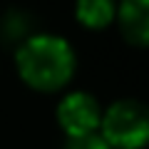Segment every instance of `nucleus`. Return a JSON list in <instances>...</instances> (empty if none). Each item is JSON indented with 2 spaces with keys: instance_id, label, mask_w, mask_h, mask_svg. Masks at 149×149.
<instances>
[{
  "instance_id": "1",
  "label": "nucleus",
  "mask_w": 149,
  "mask_h": 149,
  "mask_svg": "<svg viewBox=\"0 0 149 149\" xmlns=\"http://www.w3.org/2000/svg\"><path fill=\"white\" fill-rule=\"evenodd\" d=\"M17 74L37 92H57L72 80L77 57L72 45L60 35L40 32L22 40L15 52Z\"/></svg>"
},
{
  "instance_id": "2",
  "label": "nucleus",
  "mask_w": 149,
  "mask_h": 149,
  "mask_svg": "<svg viewBox=\"0 0 149 149\" xmlns=\"http://www.w3.org/2000/svg\"><path fill=\"white\" fill-rule=\"evenodd\" d=\"M100 137L112 149L149 147V107L137 100H119L102 109Z\"/></svg>"
},
{
  "instance_id": "3",
  "label": "nucleus",
  "mask_w": 149,
  "mask_h": 149,
  "mask_svg": "<svg viewBox=\"0 0 149 149\" xmlns=\"http://www.w3.org/2000/svg\"><path fill=\"white\" fill-rule=\"evenodd\" d=\"M100 119L102 107L90 92H70L57 104V124L67 134V139L100 132Z\"/></svg>"
},
{
  "instance_id": "4",
  "label": "nucleus",
  "mask_w": 149,
  "mask_h": 149,
  "mask_svg": "<svg viewBox=\"0 0 149 149\" xmlns=\"http://www.w3.org/2000/svg\"><path fill=\"white\" fill-rule=\"evenodd\" d=\"M114 20L129 45L149 47V0H122Z\"/></svg>"
},
{
  "instance_id": "5",
  "label": "nucleus",
  "mask_w": 149,
  "mask_h": 149,
  "mask_svg": "<svg viewBox=\"0 0 149 149\" xmlns=\"http://www.w3.org/2000/svg\"><path fill=\"white\" fill-rule=\"evenodd\" d=\"M74 17L87 30H104L117 17V3L114 0H77Z\"/></svg>"
},
{
  "instance_id": "6",
  "label": "nucleus",
  "mask_w": 149,
  "mask_h": 149,
  "mask_svg": "<svg viewBox=\"0 0 149 149\" xmlns=\"http://www.w3.org/2000/svg\"><path fill=\"white\" fill-rule=\"evenodd\" d=\"M65 149H112V147L100 137V132H95V134H87V137H72V139H67Z\"/></svg>"
}]
</instances>
